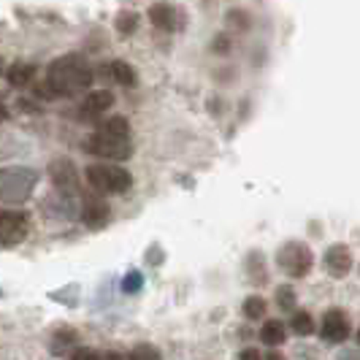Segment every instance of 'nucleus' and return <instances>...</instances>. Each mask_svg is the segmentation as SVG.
<instances>
[{"mask_svg":"<svg viewBox=\"0 0 360 360\" xmlns=\"http://www.w3.org/2000/svg\"><path fill=\"white\" fill-rule=\"evenodd\" d=\"M92 79L95 73L82 54H65V57H57L46 68L44 87L49 98H76L90 90Z\"/></svg>","mask_w":360,"mask_h":360,"instance_id":"obj_1","label":"nucleus"},{"mask_svg":"<svg viewBox=\"0 0 360 360\" xmlns=\"http://www.w3.org/2000/svg\"><path fill=\"white\" fill-rule=\"evenodd\" d=\"M84 149L111 162L127 160L133 155V127L125 117H108L106 122L92 130V136L84 141Z\"/></svg>","mask_w":360,"mask_h":360,"instance_id":"obj_2","label":"nucleus"},{"mask_svg":"<svg viewBox=\"0 0 360 360\" xmlns=\"http://www.w3.org/2000/svg\"><path fill=\"white\" fill-rule=\"evenodd\" d=\"M84 176H87L92 190L101 195H122L133 187L130 171L117 165V162H92L84 171Z\"/></svg>","mask_w":360,"mask_h":360,"instance_id":"obj_3","label":"nucleus"},{"mask_svg":"<svg viewBox=\"0 0 360 360\" xmlns=\"http://www.w3.org/2000/svg\"><path fill=\"white\" fill-rule=\"evenodd\" d=\"M38 181V174L30 168H6L3 171V181H0V193H3V203H22L33 193Z\"/></svg>","mask_w":360,"mask_h":360,"instance_id":"obj_4","label":"nucleus"},{"mask_svg":"<svg viewBox=\"0 0 360 360\" xmlns=\"http://www.w3.org/2000/svg\"><path fill=\"white\" fill-rule=\"evenodd\" d=\"M276 266L285 271L288 276L292 279H301V276H307L311 266H314V255L309 250L307 244H301V241H288L279 252H276Z\"/></svg>","mask_w":360,"mask_h":360,"instance_id":"obj_5","label":"nucleus"},{"mask_svg":"<svg viewBox=\"0 0 360 360\" xmlns=\"http://www.w3.org/2000/svg\"><path fill=\"white\" fill-rule=\"evenodd\" d=\"M27 231H30V219H27L25 212H11V209H6V212L0 214V241H3L6 250L22 244V241L27 238Z\"/></svg>","mask_w":360,"mask_h":360,"instance_id":"obj_6","label":"nucleus"},{"mask_svg":"<svg viewBox=\"0 0 360 360\" xmlns=\"http://www.w3.org/2000/svg\"><path fill=\"white\" fill-rule=\"evenodd\" d=\"M49 179H52V184L63 195H76L79 193V184H82L79 171H76V165L68 158L52 160V165H49Z\"/></svg>","mask_w":360,"mask_h":360,"instance_id":"obj_7","label":"nucleus"},{"mask_svg":"<svg viewBox=\"0 0 360 360\" xmlns=\"http://www.w3.org/2000/svg\"><path fill=\"white\" fill-rule=\"evenodd\" d=\"M320 333H323L325 342L330 344H342L349 339V317L344 314L342 309H330L325 311L323 325H320Z\"/></svg>","mask_w":360,"mask_h":360,"instance_id":"obj_8","label":"nucleus"},{"mask_svg":"<svg viewBox=\"0 0 360 360\" xmlns=\"http://www.w3.org/2000/svg\"><path fill=\"white\" fill-rule=\"evenodd\" d=\"M111 106H114V92L92 90V92H87L84 101L79 103V117H82V120H98V117H103Z\"/></svg>","mask_w":360,"mask_h":360,"instance_id":"obj_9","label":"nucleus"},{"mask_svg":"<svg viewBox=\"0 0 360 360\" xmlns=\"http://www.w3.org/2000/svg\"><path fill=\"white\" fill-rule=\"evenodd\" d=\"M149 22L158 27V30H165V33H174L176 27H179V11H176V6L174 3H165V0H160V3H155L152 8H149Z\"/></svg>","mask_w":360,"mask_h":360,"instance_id":"obj_10","label":"nucleus"},{"mask_svg":"<svg viewBox=\"0 0 360 360\" xmlns=\"http://www.w3.org/2000/svg\"><path fill=\"white\" fill-rule=\"evenodd\" d=\"M325 269H328L330 276H336V279L347 276L349 269H352V252H349V247L333 244V247L325 252Z\"/></svg>","mask_w":360,"mask_h":360,"instance_id":"obj_11","label":"nucleus"},{"mask_svg":"<svg viewBox=\"0 0 360 360\" xmlns=\"http://www.w3.org/2000/svg\"><path fill=\"white\" fill-rule=\"evenodd\" d=\"M108 203L101 198H84L82 203V222L84 225H90V228H101V225H106L108 219Z\"/></svg>","mask_w":360,"mask_h":360,"instance_id":"obj_12","label":"nucleus"},{"mask_svg":"<svg viewBox=\"0 0 360 360\" xmlns=\"http://www.w3.org/2000/svg\"><path fill=\"white\" fill-rule=\"evenodd\" d=\"M6 79H8V84L11 87H27L33 79H36V68L30 65V63H14L11 68H8V73H6Z\"/></svg>","mask_w":360,"mask_h":360,"instance_id":"obj_13","label":"nucleus"},{"mask_svg":"<svg viewBox=\"0 0 360 360\" xmlns=\"http://www.w3.org/2000/svg\"><path fill=\"white\" fill-rule=\"evenodd\" d=\"M108 76H111L117 84H122V87H133V84H136V68H133L130 63H122V60L108 63Z\"/></svg>","mask_w":360,"mask_h":360,"instance_id":"obj_14","label":"nucleus"},{"mask_svg":"<svg viewBox=\"0 0 360 360\" xmlns=\"http://www.w3.org/2000/svg\"><path fill=\"white\" fill-rule=\"evenodd\" d=\"M260 339L269 344V347H276V344H282L288 336H285V325L282 320H266L263 328H260Z\"/></svg>","mask_w":360,"mask_h":360,"instance_id":"obj_15","label":"nucleus"},{"mask_svg":"<svg viewBox=\"0 0 360 360\" xmlns=\"http://www.w3.org/2000/svg\"><path fill=\"white\" fill-rule=\"evenodd\" d=\"M139 30V14L136 11H120L117 17V33L120 36H133Z\"/></svg>","mask_w":360,"mask_h":360,"instance_id":"obj_16","label":"nucleus"},{"mask_svg":"<svg viewBox=\"0 0 360 360\" xmlns=\"http://www.w3.org/2000/svg\"><path fill=\"white\" fill-rule=\"evenodd\" d=\"M290 325H292V330H295L298 336H311V333H314V320H311L309 311H295Z\"/></svg>","mask_w":360,"mask_h":360,"instance_id":"obj_17","label":"nucleus"},{"mask_svg":"<svg viewBox=\"0 0 360 360\" xmlns=\"http://www.w3.org/2000/svg\"><path fill=\"white\" fill-rule=\"evenodd\" d=\"M127 360H162V355L160 349L152 347V344H139V347H133V352L127 355Z\"/></svg>","mask_w":360,"mask_h":360,"instance_id":"obj_18","label":"nucleus"},{"mask_svg":"<svg viewBox=\"0 0 360 360\" xmlns=\"http://www.w3.org/2000/svg\"><path fill=\"white\" fill-rule=\"evenodd\" d=\"M244 314H247L250 320H260V317L266 314V301H263L260 295H250V298L244 301Z\"/></svg>","mask_w":360,"mask_h":360,"instance_id":"obj_19","label":"nucleus"},{"mask_svg":"<svg viewBox=\"0 0 360 360\" xmlns=\"http://www.w3.org/2000/svg\"><path fill=\"white\" fill-rule=\"evenodd\" d=\"M73 342H76V336H73L71 328H65V330H57V333H54V342H52V352H54V355H60V349L71 347Z\"/></svg>","mask_w":360,"mask_h":360,"instance_id":"obj_20","label":"nucleus"},{"mask_svg":"<svg viewBox=\"0 0 360 360\" xmlns=\"http://www.w3.org/2000/svg\"><path fill=\"white\" fill-rule=\"evenodd\" d=\"M276 307L282 309V311H292L295 309V292H292V288L276 290Z\"/></svg>","mask_w":360,"mask_h":360,"instance_id":"obj_21","label":"nucleus"},{"mask_svg":"<svg viewBox=\"0 0 360 360\" xmlns=\"http://www.w3.org/2000/svg\"><path fill=\"white\" fill-rule=\"evenodd\" d=\"M122 290H125V292H139V290H141V276H139L136 271H130L125 279H122Z\"/></svg>","mask_w":360,"mask_h":360,"instance_id":"obj_22","label":"nucleus"},{"mask_svg":"<svg viewBox=\"0 0 360 360\" xmlns=\"http://www.w3.org/2000/svg\"><path fill=\"white\" fill-rule=\"evenodd\" d=\"M71 360H103V355H98V352L90 349V347H82V349H76V352H73Z\"/></svg>","mask_w":360,"mask_h":360,"instance_id":"obj_23","label":"nucleus"},{"mask_svg":"<svg viewBox=\"0 0 360 360\" xmlns=\"http://www.w3.org/2000/svg\"><path fill=\"white\" fill-rule=\"evenodd\" d=\"M238 360H263V355L257 352V347H247V349H241Z\"/></svg>","mask_w":360,"mask_h":360,"instance_id":"obj_24","label":"nucleus"},{"mask_svg":"<svg viewBox=\"0 0 360 360\" xmlns=\"http://www.w3.org/2000/svg\"><path fill=\"white\" fill-rule=\"evenodd\" d=\"M212 46H217V52L225 54L228 52V38H217V44H212Z\"/></svg>","mask_w":360,"mask_h":360,"instance_id":"obj_25","label":"nucleus"},{"mask_svg":"<svg viewBox=\"0 0 360 360\" xmlns=\"http://www.w3.org/2000/svg\"><path fill=\"white\" fill-rule=\"evenodd\" d=\"M103 360H125V358H122L120 352H106V355H103Z\"/></svg>","mask_w":360,"mask_h":360,"instance_id":"obj_26","label":"nucleus"},{"mask_svg":"<svg viewBox=\"0 0 360 360\" xmlns=\"http://www.w3.org/2000/svg\"><path fill=\"white\" fill-rule=\"evenodd\" d=\"M266 360H285V358H282L279 352H271V355H266Z\"/></svg>","mask_w":360,"mask_h":360,"instance_id":"obj_27","label":"nucleus"},{"mask_svg":"<svg viewBox=\"0 0 360 360\" xmlns=\"http://www.w3.org/2000/svg\"><path fill=\"white\" fill-rule=\"evenodd\" d=\"M358 344H360V330H358Z\"/></svg>","mask_w":360,"mask_h":360,"instance_id":"obj_28","label":"nucleus"}]
</instances>
